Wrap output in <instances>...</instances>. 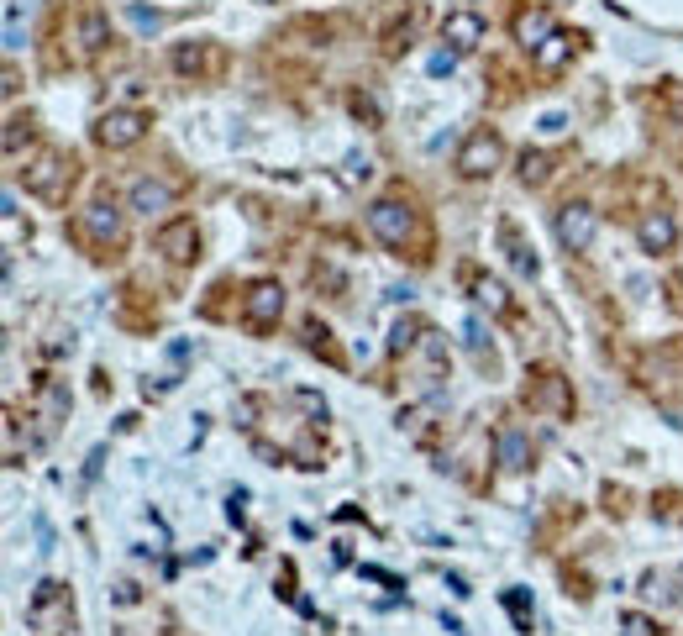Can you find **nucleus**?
I'll return each instance as SVG.
<instances>
[{"mask_svg":"<svg viewBox=\"0 0 683 636\" xmlns=\"http://www.w3.org/2000/svg\"><path fill=\"white\" fill-rule=\"evenodd\" d=\"M505 610L515 615V626L531 631V600H526V589H505Z\"/></svg>","mask_w":683,"mask_h":636,"instance_id":"nucleus-20","label":"nucleus"},{"mask_svg":"<svg viewBox=\"0 0 683 636\" xmlns=\"http://www.w3.org/2000/svg\"><path fill=\"white\" fill-rule=\"evenodd\" d=\"M79 232H85L95 248H116V242H121V211L111 200H95V205L79 211Z\"/></svg>","mask_w":683,"mask_h":636,"instance_id":"nucleus-9","label":"nucleus"},{"mask_svg":"<svg viewBox=\"0 0 683 636\" xmlns=\"http://www.w3.org/2000/svg\"><path fill=\"white\" fill-rule=\"evenodd\" d=\"M620 636H657V626L647 621V615L631 610V615H620Z\"/></svg>","mask_w":683,"mask_h":636,"instance_id":"nucleus-23","label":"nucleus"},{"mask_svg":"<svg viewBox=\"0 0 683 636\" xmlns=\"http://www.w3.org/2000/svg\"><path fill=\"white\" fill-rule=\"evenodd\" d=\"M636 242H641V253H652V258L673 253L678 248V221L668 211H647L636 221Z\"/></svg>","mask_w":683,"mask_h":636,"instance_id":"nucleus-10","label":"nucleus"},{"mask_svg":"<svg viewBox=\"0 0 683 636\" xmlns=\"http://www.w3.org/2000/svg\"><path fill=\"white\" fill-rule=\"evenodd\" d=\"M174 200H179V190L158 174H142L127 184V211H137V216H163V211H174Z\"/></svg>","mask_w":683,"mask_h":636,"instance_id":"nucleus-8","label":"nucleus"},{"mask_svg":"<svg viewBox=\"0 0 683 636\" xmlns=\"http://www.w3.org/2000/svg\"><path fill=\"white\" fill-rule=\"evenodd\" d=\"M64 410H69V389L58 379H43V389H37V437H53Z\"/></svg>","mask_w":683,"mask_h":636,"instance_id":"nucleus-13","label":"nucleus"},{"mask_svg":"<svg viewBox=\"0 0 683 636\" xmlns=\"http://www.w3.org/2000/svg\"><path fill=\"white\" fill-rule=\"evenodd\" d=\"M79 53H85V58H95L100 48H106L111 43V22H106V16H100V11H85V16H79Z\"/></svg>","mask_w":683,"mask_h":636,"instance_id":"nucleus-16","label":"nucleus"},{"mask_svg":"<svg viewBox=\"0 0 683 636\" xmlns=\"http://www.w3.org/2000/svg\"><path fill=\"white\" fill-rule=\"evenodd\" d=\"M22 179H27V195H37V200H64L69 184H74V158L43 148V153H37L27 169H22Z\"/></svg>","mask_w":683,"mask_h":636,"instance_id":"nucleus-1","label":"nucleus"},{"mask_svg":"<svg viewBox=\"0 0 683 636\" xmlns=\"http://www.w3.org/2000/svg\"><path fill=\"white\" fill-rule=\"evenodd\" d=\"M505 242H510V258H515V269H521V274H536V258L521 248V237H515V227H505Z\"/></svg>","mask_w":683,"mask_h":636,"instance_id":"nucleus-22","label":"nucleus"},{"mask_svg":"<svg viewBox=\"0 0 683 636\" xmlns=\"http://www.w3.org/2000/svg\"><path fill=\"white\" fill-rule=\"evenodd\" d=\"M22 137H32L27 121H6V153H11V158L22 153Z\"/></svg>","mask_w":683,"mask_h":636,"instance_id":"nucleus-24","label":"nucleus"},{"mask_svg":"<svg viewBox=\"0 0 683 636\" xmlns=\"http://www.w3.org/2000/svg\"><path fill=\"white\" fill-rule=\"evenodd\" d=\"M463 337H468V347H484V321H468Z\"/></svg>","mask_w":683,"mask_h":636,"instance_id":"nucleus-27","label":"nucleus"},{"mask_svg":"<svg viewBox=\"0 0 683 636\" xmlns=\"http://www.w3.org/2000/svg\"><path fill=\"white\" fill-rule=\"evenodd\" d=\"M148 127H153L148 111H137V106H111V111L95 116V142H100V148H111V153H121V148H137V142L148 137Z\"/></svg>","mask_w":683,"mask_h":636,"instance_id":"nucleus-2","label":"nucleus"},{"mask_svg":"<svg viewBox=\"0 0 683 636\" xmlns=\"http://www.w3.org/2000/svg\"><path fill=\"white\" fill-rule=\"evenodd\" d=\"M368 174H374V169H368V158H347V169H342L347 184H358V179H368Z\"/></svg>","mask_w":683,"mask_h":636,"instance_id":"nucleus-25","label":"nucleus"},{"mask_svg":"<svg viewBox=\"0 0 683 636\" xmlns=\"http://www.w3.org/2000/svg\"><path fill=\"white\" fill-rule=\"evenodd\" d=\"M594 237H599V216H594V205L568 200L563 211H557V242H563L568 253H589V248H594Z\"/></svg>","mask_w":683,"mask_h":636,"instance_id":"nucleus-5","label":"nucleus"},{"mask_svg":"<svg viewBox=\"0 0 683 636\" xmlns=\"http://www.w3.org/2000/svg\"><path fill=\"white\" fill-rule=\"evenodd\" d=\"M284 316V284L279 279H253L242 295V321L253 326V332H268V326H279Z\"/></svg>","mask_w":683,"mask_h":636,"instance_id":"nucleus-4","label":"nucleus"},{"mask_svg":"<svg viewBox=\"0 0 683 636\" xmlns=\"http://www.w3.org/2000/svg\"><path fill=\"white\" fill-rule=\"evenodd\" d=\"M552 179V158L547 153H526L521 158V184H531V190H536V184H547Z\"/></svg>","mask_w":683,"mask_h":636,"instance_id":"nucleus-19","label":"nucleus"},{"mask_svg":"<svg viewBox=\"0 0 683 636\" xmlns=\"http://www.w3.org/2000/svg\"><path fill=\"white\" fill-rule=\"evenodd\" d=\"M442 43H452V53H473V48L484 43V16L479 11H447Z\"/></svg>","mask_w":683,"mask_h":636,"instance_id":"nucleus-11","label":"nucleus"},{"mask_svg":"<svg viewBox=\"0 0 683 636\" xmlns=\"http://www.w3.org/2000/svg\"><path fill=\"white\" fill-rule=\"evenodd\" d=\"M473 300H479L484 311H494V316H505V311H510L505 284H500V279H489V274H473Z\"/></svg>","mask_w":683,"mask_h":636,"instance_id":"nucleus-18","label":"nucleus"},{"mask_svg":"<svg viewBox=\"0 0 683 636\" xmlns=\"http://www.w3.org/2000/svg\"><path fill=\"white\" fill-rule=\"evenodd\" d=\"M662 100H668V106L683 116V85H673V79H668V85H662Z\"/></svg>","mask_w":683,"mask_h":636,"instance_id":"nucleus-26","label":"nucleus"},{"mask_svg":"<svg viewBox=\"0 0 683 636\" xmlns=\"http://www.w3.org/2000/svg\"><path fill=\"white\" fill-rule=\"evenodd\" d=\"M368 232H374L384 248H405L410 242V232H416V216H410V200H400V195H384V200H374L368 205Z\"/></svg>","mask_w":683,"mask_h":636,"instance_id":"nucleus-3","label":"nucleus"},{"mask_svg":"<svg viewBox=\"0 0 683 636\" xmlns=\"http://www.w3.org/2000/svg\"><path fill=\"white\" fill-rule=\"evenodd\" d=\"M494 463L505 468V474H521V468H531V442L521 426H500L494 432Z\"/></svg>","mask_w":683,"mask_h":636,"instance_id":"nucleus-12","label":"nucleus"},{"mask_svg":"<svg viewBox=\"0 0 683 636\" xmlns=\"http://www.w3.org/2000/svg\"><path fill=\"white\" fill-rule=\"evenodd\" d=\"M568 53H573V37H568L563 27H557V32H552L531 58H536V69H563V64H568Z\"/></svg>","mask_w":683,"mask_h":636,"instance_id":"nucleus-17","label":"nucleus"},{"mask_svg":"<svg viewBox=\"0 0 683 636\" xmlns=\"http://www.w3.org/2000/svg\"><path fill=\"white\" fill-rule=\"evenodd\" d=\"M552 32H557V16L552 11H521V16H515V37H521L526 53H536Z\"/></svg>","mask_w":683,"mask_h":636,"instance_id":"nucleus-14","label":"nucleus"},{"mask_svg":"<svg viewBox=\"0 0 683 636\" xmlns=\"http://www.w3.org/2000/svg\"><path fill=\"white\" fill-rule=\"evenodd\" d=\"M531 405L552 410V416H568V410H573L568 379H563V374H536V395H531Z\"/></svg>","mask_w":683,"mask_h":636,"instance_id":"nucleus-15","label":"nucleus"},{"mask_svg":"<svg viewBox=\"0 0 683 636\" xmlns=\"http://www.w3.org/2000/svg\"><path fill=\"white\" fill-rule=\"evenodd\" d=\"M500 158H505V142L494 132H468L463 148H458V174L463 179H489L494 169H500Z\"/></svg>","mask_w":683,"mask_h":636,"instance_id":"nucleus-6","label":"nucleus"},{"mask_svg":"<svg viewBox=\"0 0 683 636\" xmlns=\"http://www.w3.org/2000/svg\"><path fill=\"white\" fill-rule=\"evenodd\" d=\"M153 248L169 258V263H195V258H200V232H195V221H190V216L163 221V227L153 232Z\"/></svg>","mask_w":683,"mask_h":636,"instance_id":"nucleus-7","label":"nucleus"},{"mask_svg":"<svg viewBox=\"0 0 683 636\" xmlns=\"http://www.w3.org/2000/svg\"><path fill=\"white\" fill-rule=\"evenodd\" d=\"M6 48H22V0H6Z\"/></svg>","mask_w":683,"mask_h":636,"instance_id":"nucleus-21","label":"nucleus"}]
</instances>
